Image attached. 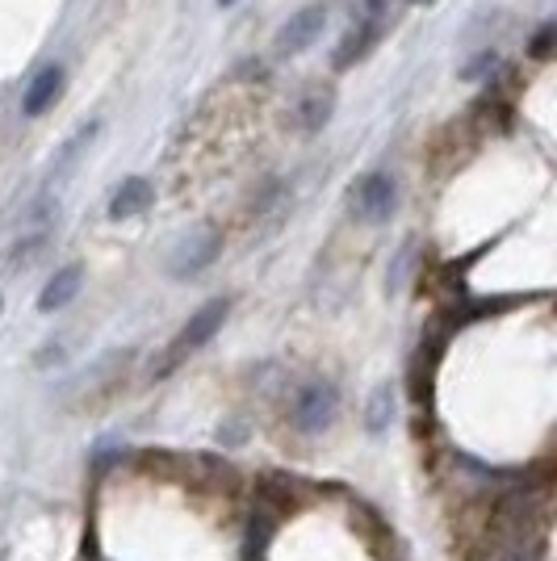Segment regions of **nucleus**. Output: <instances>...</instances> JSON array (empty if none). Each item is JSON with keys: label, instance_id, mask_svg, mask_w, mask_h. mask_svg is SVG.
Wrapping results in <instances>:
<instances>
[{"label": "nucleus", "instance_id": "f257e3e1", "mask_svg": "<svg viewBox=\"0 0 557 561\" xmlns=\"http://www.w3.org/2000/svg\"><path fill=\"white\" fill-rule=\"evenodd\" d=\"M227 310H231V302H227V298H214V302H206L197 314H189V323L177 331V340L168 344V360H163L160 369H172L181 356L197 352L202 344H209V340H214V331L227 323Z\"/></svg>", "mask_w": 557, "mask_h": 561}, {"label": "nucleus", "instance_id": "f03ea898", "mask_svg": "<svg viewBox=\"0 0 557 561\" xmlns=\"http://www.w3.org/2000/svg\"><path fill=\"white\" fill-rule=\"evenodd\" d=\"M340 411V390L331 381H306L294 398V427L298 432H323Z\"/></svg>", "mask_w": 557, "mask_h": 561}, {"label": "nucleus", "instance_id": "7ed1b4c3", "mask_svg": "<svg viewBox=\"0 0 557 561\" xmlns=\"http://www.w3.org/2000/svg\"><path fill=\"white\" fill-rule=\"evenodd\" d=\"M386 30H390V18H373V13H361L356 22L349 25V34L340 38V47H336V71H349L356 64H365L373 55V47L386 38Z\"/></svg>", "mask_w": 557, "mask_h": 561}, {"label": "nucleus", "instance_id": "20e7f679", "mask_svg": "<svg viewBox=\"0 0 557 561\" xmlns=\"http://www.w3.org/2000/svg\"><path fill=\"white\" fill-rule=\"evenodd\" d=\"M395 202H398V185L390 172H370L361 185L352 188V210L361 222H386L390 214H395Z\"/></svg>", "mask_w": 557, "mask_h": 561}, {"label": "nucleus", "instance_id": "39448f33", "mask_svg": "<svg viewBox=\"0 0 557 561\" xmlns=\"http://www.w3.org/2000/svg\"><path fill=\"white\" fill-rule=\"evenodd\" d=\"M327 4H306L277 30V55H303L323 38Z\"/></svg>", "mask_w": 557, "mask_h": 561}, {"label": "nucleus", "instance_id": "423d86ee", "mask_svg": "<svg viewBox=\"0 0 557 561\" xmlns=\"http://www.w3.org/2000/svg\"><path fill=\"white\" fill-rule=\"evenodd\" d=\"M218 252H223V234H214V231L189 234L185 243L177 248V256H172V264H168V273H172L177 280L197 277L202 268H209V264L218 260Z\"/></svg>", "mask_w": 557, "mask_h": 561}, {"label": "nucleus", "instance_id": "0eeeda50", "mask_svg": "<svg viewBox=\"0 0 557 561\" xmlns=\"http://www.w3.org/2000/svg\"><path fill=\"white\" fill-rule=\"evenodd\" d=\"M64 84H68V71L59 68V64H47V68H38V76L25 84V93H22V114L25 117H43L50 105L59 101Z\"/></svg>", "mask_w": 557, "mask_h": 561}, {"label": "nucleus", "instance_id": "6e6552de", "mask_svg": "<svg viewBox=\"0 0 557 561\" xmlns=\"http://www.w3.org/2000/svg\"><path fill=\"white\" fill-rule=\"evenodd\" d=\"M80 285H84V268H80V264H64V268L43 285V294H38V310H43V314L64 310V306L80 294Z\"/></svg>", "mask_w": 557, "mask_h": 561}, {"label": "nucleus", "instance_id": "1a4fd4ad", "mask_svg": "<svg viewBox=\"0 0 557 561\" xmlns=\"http://www.w3.org/2000/svg\"><path fill=\"white\" fill-rule=\"evenodd\" d=\"M156 202V193H151V181H143V176H126L122 185H117L114 202H110V218H135V214H143L147 206Z\"/></svg>", "mask_w": 557, "mask_h": 561}, {"label": "nucleus", "instance_id": "9d476101", "mask_svg": "<svg viewBox=\"0 0 557 561\" xmlns=\"http://www.w3.org/2000/svg\"><path fill=\"white\" fill-rule=\"evenodd\" d=\"M96 130H101V122H89V126H84V130H80V135H76V139H71V142H64V151H59V156H55V164H50L47 188L64 185V176H68V172H71V164H76V160H80V151H84V147H89V142H93V135H96Z\"/></svg>", "mask_w": 557, "mask_h": 561}, {"label": "nucleus", "instance_id": "9b49d317", "mask_svg": "<svg viewBox=\"0 0 557 561\" xmlns=\"http://www.w3.org/2000/svg\"><path fill=\"white\" fill-rule=\"evenodd\" d=\"M331 110H336V101H331V93L327 89H310V93L303 96V110H298V122H303V130H323L327 122H331Z\"/></svg>", "mask_w": 557, "mask_h": 561}, {"label": "nucleus", "instance_id": "f8f14e48", "mask_svg": "<svg viewBox=\"0 0 557 561\" xmlns=\"http://www.w3.org/2000/svg\"><path fill=\"white\" fill-rule=\"evenodd\" d=\"M390 423H395V386H377L370 398V420H365V427H370L373 436H382Z\"/></svg>", "mask_w": 557, "mask_h": 561}, {"label": "nucleus", "instance_id": "ddd939ff", "mask_svg": "<svg viewBox=\"0 0 557 561\" xmlns=\"http://www.w3.org/2000/svg\"><path fill=\"white\" fill-rule=\"evenodd\" d=\"M43 243H47V231H34V234H25L22 243L13 248V256H9V264L13 268H22V264H30V260L43 252Z\"/></svg>", "mask_w": 557, "mask_h": 561}, {"label": "nucleus", "instance_id": "4468645a", "mask_svg": "<svg viewBox=\"0 0 557 561\" xmlns=\"http://www.w3.org/2000/svg\"><path fill=\"white\" fill-rule=\"evenodd\" d=\"M495 64H499V55H495V50H482V55L469 59V68H465L462 76L465 80H487L490 71H495Z\"/></svg>", "mask_w": 557, "mask_h": 561}, {"label": "nucleus", "instance_id": "2eb2a0df", "mask_svg": "<svg viewBox=\"0 0 557 561\" xmlns=\"http://www.w3.org/2000/svg\"><path fill=\"white\" fill-rule=\"evenodd\" d=\"M533 59H545V55H549V50H554V25L545 22L541 25V30H536V38H533Z\"/></svg>", "mask_w": 557, "mask_h": 561}, {"label": "nucleus", "instance_id": "dca6fc26", "mask_svg": "<svg viewBox=\"0 0 557 561\" xmlns=\"http://www.w3.org/2000/svg\"><path fill=\"white\" fill-rule=\"evenodd\" d=\"M218 4H223V9H231V4H239V0H218Z\"/></svg>", "mask_w": 557, "mask_h": 561}, {"label": "nucleus", "instance_id": "f3484780", "mask_svg": "<svg viewBox=\"0 0 557 561\" xmlns=\"http://www.w3.org/2000/svg\"><path fill=\"white\" fill-rule=\"evenodd\" d=\"M411 4H436V0H411Z\"/></svg>", "mask_w": 557, "mask_h": 561}, {"label": "nucleus", "instance_id": "a211bd4d", "mask_svg": "<svg viewBox=\"0 0 557 561\" xmlns=\"http://www.w3.org/2000/svg\"><path fill=\"white\" fill-rule=\"evenodd\" d=\"M0 306H4V302H0Z\"/></svg>", "mask_w": 557, "mask_h": 561}]
</instances>
